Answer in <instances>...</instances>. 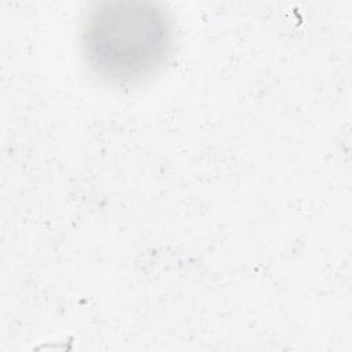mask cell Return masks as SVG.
Returning <instances> with one entry per match:
<instances>
[{"mask_svg":"<svg viewBox=\"0 0 352 352\" xmlns=\"http://www.w3.org/2000/svg\"><path fill=\"white\" fill-rule=\"evenodd\" d=\"M173 41L169 15L146 1L96 3L81 23L80 44L89 69L111 84H129L153 74Z\"/></svg>","mask_w":352,"mask_h":352,"instance_id":"obj_1","label":"cell"}]
</instances>
